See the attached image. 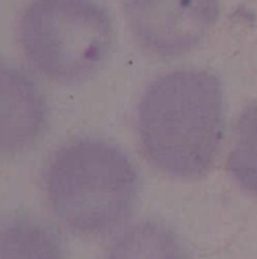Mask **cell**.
<instances>
[{
	"label": "cell",
	"instance_id": "6da1fadb",
	"mask_svg": "<svg viewBox=\"0 0 257 259\" xmlns=\"http://www.w3.org/2000/svg\"><path fill=\"white\" fill-rule=\"evenodd\" d=\"M148 162L180 179H195L214 165L224 134L220 80L203 70H176L155 79L136 114Z\"/></svg>",
	"mask_w": 257,
	"mask_h": 259
},
{
	"label": "cell",
	"instance_id": "7a4b0ae2",
	"mask_svg": "<svg viewBox=\"0 0 257 259\" xmlns=\"http://www.w3.org/2000/svg\"><path fill=\"white\" fill-rule=\"evenodd\" d=\"M47 185L55 209L71 228L106 234L132 214L139 179L121 149L103 140L82 138L55 153Z\"/></svg>",
	"mask_w": 257,
	"mask_h": 259
},
{
	"label": "cell",
	"instance_id": "3957f363",
	"mask_svg": "<svg viewBox=\"0 0 257 259\" xmlns=\"http://www.w3.org/2000/svg\"><path fill=\"white\" fill-rule=\"evenodd\" d=\"M18 38L38 73L61 83H79L106 61L114 27L95 0H32L21 14Z\"/></svg>",
	"mask_w": 257,
	"mask_h": 259
},
{
	"label": "cell",
	"instance_id": "277c9868",
	"mask_svg": "<svg viewBox=\"0 0 257 259\" xmlns=\"http://www.w3.org/2000/svg\"><path fill=\"white\" fill-rule=\"evenodd\" d=\"M124 14L139 46L156 56L195 49L220 15V0H126Z\"/></svg>",
	"mask_w": 257,
	"mask_h": 259
},
{
	"label": "cell",
	"instance_id": "5b68a950",
	"mask_svg": "<svg viewBox=\"0 0 257 259\" xmlns=\"http://www.w3.org/2000/svg\"><path fill=\"white\" fill-rule=\"evenodd\" d=\"M47 123L38 85L21 70L0 62V153L33 146Z\"/></svg>",
	"mask_w": 257,
	"mask_h": 259
},
{
	"label": "cell",
	"instance_id": "8992f818",
	"mask_svg": "<svg viewBox=\"0 0 257 259\" xmlns=\"http://www.w3.org/2000/svg\"><path fill=\"white\" fill-rule=\"evenodd\" d=\"M106 259H183V249L168 228L139 222L117 235Z\"/></svg>",
	"mask_w": 257,
	"mask_h": 259
},
{
	"label": "cell",
	"instance_id": "52a82bcc",
	"mask_svg": "<svg viewBox=\"0 0 257 259\" xmlns=\"http://www.w3.org/2000/svg\"><path fill=\"white\" fill-rule=\"evenodd\" d=\"M227 167L245 191L257 194V103L248 106L238 120Z\"/></svg>",
	"mask_w": 257,
	"mask_h": 259
}]
</instances>
